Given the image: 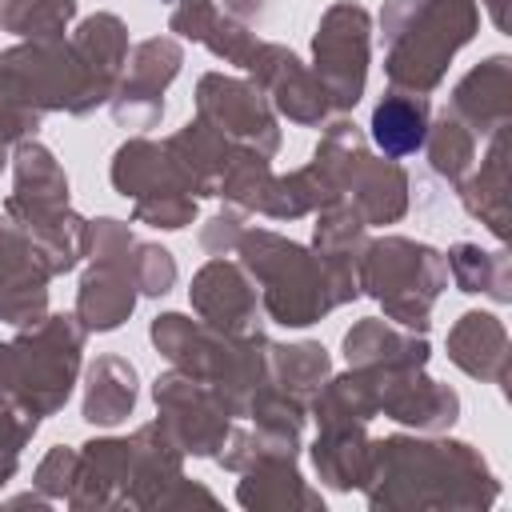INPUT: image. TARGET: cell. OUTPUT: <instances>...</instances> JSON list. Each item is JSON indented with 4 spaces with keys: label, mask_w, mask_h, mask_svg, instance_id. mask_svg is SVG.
Instances as JSON below:
<instances>
[{
    "label": "cell",
    "mask_w": 512,
    "mask_h": 512,
    "mask_svg": "<svg viewBox=\"0 0 512 512\" xmlns=\"http://www.w3.org/2000/svg\"><path fill=\"white\" fill-rule=\"evenodd\" d=\"M428 136V100L420 92H392L372 112V140L388 156H412Z\"/></svg>",
    "instance_id": "12"
},
{
    "label": "cell",
    "mask_w": 512,
    "mask_h": 512,
    "mask_svg": "<svg viewBox=\"0 0 512 512\" xmlns=\"http://www.w3.org/2000/svg\"><path fill=\"white\" fill-rule=\"evenodd\" d=\"M132 404H136V372H132V364H124L116 356L96 360L92 380H88V396H84V420L100 424V428H112L132 412Z\"/></svg>",
    "instance_id": "13"
},
{
    "label": "cell",
    "mask_w": 512,
    "mask_h": 512,
    "mask_svg": "<svg viewBox=\"0 0 512 512\" xmlns=\"http://www.w3.org/2000/svg\"><path fill=\"white\" fill-rule=\"evenodd\" d=\"M272 364L288 388V396L296 392H312L320 388V380L328 376V356L320 344H296V348H272Z\"/></svg>",
    "instance_id": "17"
},
{
    "label": "cell",
    "mask_w": 512,
    "mask_h": 512,
    "mask_svg": "<svg viewBox=\"0 0 512 512\" xmlns=\"http://www.w3.org/2000/svg\"><path fill=\"white\" fill-rule=\"evenodd\" d=\"M180 68V48L172 40H144L136 48V60H132V72L112 104V116L120 124H132V128H152L164 112V84L176 76Z\"/></svg>",
    "instance_id": "7"
},
{
    "label": "cell",
    "mask_w": 512,
    "mask_h": 512,
    "mask_svg": "<svg viewBox=\"0 0 512 512\" xmlns=\"http://www.w3.org/2000/svg\"><path fill=\"white\" fill-rule=\"evenodd\" d=\"M0 164H4V144H0Z\"/></svg>",
    "instance_id": "20"
},
{
    "label": "cell",
    "mask_w": 512,
    "mask_h": 512,
    "mask_svg": "<svg viewBox=\"0 0 512 512\" xmlns=\"http://www.w3.org/2000/svg\"><path fill=\"white\" fill-rule=\"evenodd\" d=\"M368 72V12L356 4H336L324 12L316 32V80L332 108H352L364 92Z\"/></svg>",
    "instance_id": "4"
},
{
    "label": "cell",
    "mask_w": 512,
    "mask_h": 512,
    "mask_svg": "<svg viewBox=\"0 0 512 512\" xmlns=\"http://www.w3.org/2000/svg\"><path fill=\"white\" fill-rule=\"evenodd\" d=\"M192 300L196 308L212 320V324H224L228 332H244L252 312H256V296L252 288L244 284V276L232 268V264H208L200 276H196V288H192Z\"/></svg>",
    "instance_id": "10"
},
{
    "label": "cell",
    "mask_w": 512,
    "mask_h": 512,
    "mask_svg": "<svg viewBox=\"0 0 512 512\" xmlns=\"http://www.w3.org/2000/svg\"><path fill=\"white\" fill-rule=\"evenodd\" d=\"M364 288L408 328H428V304L444 288V260L412 240H380L360 260Z\"/></svg>",
    "instance_id": "3"
},
{
    "label": "cell",
    "mask_w": 512,
    "mask_h": 512,
    "mask_svg": "<svg viewBox=\"0 0 512 512\" xmlns=\"http://www.w3.org/2000/svg\"><path fill=\"white\" fill-rule=\"evenodd\" d=\"M248 268L264 280V304L276 316V324L304 328L320 320L332 304L356 296V280L332 268L328 260L316 264L304 248L272 236V232H248L244 236Z\"/></svg>",
    "instance_id": "2"
},
{
    "label": "cell",
    "mask_w": 512,
    "mask_h": 512,
    "mask_svg": "<svg viewBox=\"0 0 512 512\" xmlns=\"http://www.w3.org/2000/svg\"><path fill=\"white\" fill-rule=\"evenodd\" d=\"M508 336L504 324L488 312H468L460 316V324L448 336V352L452 360L468 372V376H488V380H504V352Z\"/></svg>",
    "instance_id": "11"
},
{
    "label": "cell",
    "mask_w": 512,
    "mask_h": 512,
    "mask_svg": "<svg viewBox=\"0 0 512 512\" xmlns=\"http://www.w3.org/2000/svg\"><path fill=\"white\" fill-rule=\"evenodd\" d=\"M476 32L472 0H392L384 8L388 80L396 88L428 92L460 44Z\"/></svg>",
    "instance_id": "1"
},
{
    "label": "cell",
    "mask_w": 512,
    "mask_h": 512,
    "mask_svg": "<svg viewBox=\"0 0 512 512\" xmlns=\"http://www.w3.org/2000/svg\"><path fill=\"white\" fill-rule=\"evenodd\" d=\"M244 68L260 72V76L268 80L276 104H280L292 120H300V124H320V120H324V108H328L324 88H320V80H312V76L300 68V60H296L292 52H284V48H276V44H256V48L248 52Z\"/></svg>",
    "instance_id": "8"
},
{
    "label": "cell",
    "mask_w": 512,
    "mask_h": 512,
    "mask_svg": "<svg viewBox=\"0 0 512 512\" xmlns=\"http://www.w3.org/2000/svg\"><path fill=\"white\" fill-rule=\"evenodd\" d=\"M172 28L184 32V36H192V40H204L216 56H228V60H236V64H244L248 52L256 48L252 36H248L244 28H236L232 20H224L208 0H184V4L172 12Z\"/></svg>",
    "instance_id": "14"
},
{
    "label": "cell",
    "mask_w": 512,
    "mask_h": 512,
    "mask_svg": "<svg viewBox=\"0 0 512 512\" xmlns=\"http://www.w3.org/2000/svg\"><path fill=\"white\" fill-rule=\"evenodd\" d=\"M156 404L164 408L160 432H168L176 448L212 456V448L224 440L232 408L224 400H212L204 388H192V380H184V376L156 380Z\"/></svg>",
    "instance_id": "5"
},
{
    "label": "cell",
    "mask_w": 512,
    "mask_h": 512,
    "mask_svg": "<svg viewBox=\"0 0 512 512\" xmlns=\"http://www.w3.org/2000/svg\"><path fill=\"white\" fill-rule=\"evenodd\" d=\"M428 156H432V168L448 180H460L464 168L472 164V132L460 116L444 112L440 124L432 128V144H428Z\"/></svg>",
    "instance_id": "16"
},
{
    "label": "cell",
    "mask_w": 512,
    "mask_h": 512,
    "mask_svg": "<svg viewBox=\"0 0 512 512\" xmlns=\"http://www.w3.org/2000/svg\"><path fill=\"white\" fill-rule=\"evenodd\" d=\"M292 472V460L288 456H272V460H260V472L256 476H264V480H284ZM288 488L296 492V496H304V500H312V504H320V496H312V492H304V484H300V476H292L288 480ZM292 496H284V484L268 496L264 488H252V484H240V504H288Z\"/></svg>",
    "instance_id": "19"
},
{
    "label": "cell",
    "mask_w": 512,
    "mask_h": 512,
    "mask_svg": "<svg viewBox=\"0 0 512 512\" xmlns=\"http://www.w3.org/2000/svg\"><path fill=\"white\" fill-rule=\"evenodd\" d=\"M132 252H136V256H132V280H136V288L148 292V296L168 292L172 280H176L172 256H168L164 248H156V244H136Z\"/></svg>",
    "instance_id": "18"
},
{
    "label": "cell",
    "mask_w": 512,
    "mask_h": 512,
    "mask_svg": "<svg viewBox=\"0 0 512 512\" xmlns=\"http://www.w3.org/2000/svg\"><path fill=\"white\" fill-rule=\"evenodd\" d=\"M200 120L216 132H232L248 144H260L264 152H276V144H280L276 120L264 108L260 92L240 80H224L216 72L200 80Z\"/></svg>",
    "instance_id": "6"
},
{
    "label": "cell",
    "mask_w": 512,
    "mask_h": 512,
    "mask_svg": "<svg viewBox=\"0 0 512 512\" xmlns=\"http://www.w3.org/2000/svg\"><path fill=\"white\" fill-rule=\"evenodd\" d=\"M448 268H452L460 292H488L496 300H508V288H504V272H508L504 252H492L488 256V252H480L472 244H460V248H452Z\"/></svg>",
    "instance_id": "15"
},
{
    "label": "cell",
    "mask_w": 512,
    "mask_h": 512,
    "mask_svg": "<svg viewBox=\"0 0 512 512\" xmlns=\"http://www.w3.org/2000/svg\"><path fill=\"white\" fill-rule=\"evenodd\" d=\"M452 116H468L480 132H500L508 120V60L492 56L476 72L464 76V84L452 96Z\"/></svg>",
    "instance_id": "9"
}]
</instances>
